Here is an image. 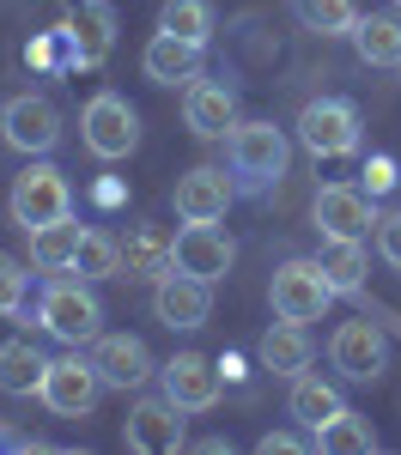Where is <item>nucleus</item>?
<instances>
[{
    "label": "nucleus",
    "instance_id": "f257e3e1",
    "mask_svg": "<svg viewBox=\"0 0 401 455\" xmlns=\"http://www.w3.org/2000/svg\"><path fill=\"white\" fill-rule=\"evenodd\" d=\"M36 322H43L55 340L85 347V340L104 334V304H98L92 280H49V285H43V298H36Z\"/></svg>",
    "mask_w": 401,
    "mask_h": 455
},
{
    "label": "nucleus",
    "instance_id": "f03ea898",
    "mask_svg": "<svg viewBox=\"0 0 401 455\" xmlns=\"http://www.w3.org/2000/svg\"><path fill=\"white\" fill-rule=\"evenodd\" d=\"M79 134H85V152H92V158L116 164V158H128V152L140 146V116H134V104H128V98L98 92L92 104L79 109Z\"/></svg>",
    "mask_w": 401,
    "mask_h": 455
},
{
    "label": "nucleus",
    "instance_id": "7ed1b4c3",
    "mask_svg": "<svg viewBox=\"0 0 401 455\" xmlns=\"http://www.w3.org/2000/svg\"><path fill=\"white\" fill-rule=\"evenodd\" d=\"M6 212L19 231H36V225H55V219H73V188L55 164H31V171L12 182L6 195Z\"/></svg>",
    "mask_w": 401,
    "mask_h": 455
},
{
    "label": "nucleus",
    "instance_id": "20e7f679",
    "mask_svg": "<svg viewBox=\"0 0 401 455\" xmlns=\"http://www.w3.org/2000/svg\"><path fill=\"white\" fill-rule=\"evenodd\" d=\"M268 298H274V315H286V322H323L341 291L328 285L317 261H280L274 280H268Z\"/></svg>",
    "mask_w": 401,
    "mask_h": 455
},
{
    "label": "nucleus",
    "instance_id": "39448f33",
    "mask_svg": "<svg viewBox=\"0 0 401 455\" xmlns=\"http://www.w3.org/2000/svg\"><path fill=\"white\" fill-rule=\"evenodd\" d=\"M98 395H104V377H98V364L92 358H49V377L36 388V401L49 407V413H61V419H85L92 407H98Z\"/></svg>",
    "mask_w": 401,
    "mask_h": 455
},
{
    "label": "nucleus",
    "instance_id": "423d86ee",
    "mask_svg": "<svg viewBox=\"0 0 401 455\" xmlns=\"http://www.w3.org/2000/svg\"><path fill=\"white\" fill-rule=\"evenodd\" d=\"M298 140H304V152H317V158H353V152H359V109L347 104V98H317V104H304Z\"/></svg>",
    "mask_w": 401,
    "mask_h": 455
},
{
    "label": "nucleus",
    "instance_id": "0eeeda50",
    "mask_svg": "<svg viewBox=\"0 0 401 455\" xmlns=\"http://www.w3.org/2000/svg\"><path fill=\"white\" fill-rule=\"evenodd\" d=\"M231 261H237V243L219 231V219H182V231L171 237V267L195 280H225Z\"/></svg>",
    "mask_w": 401,
    "mask_h": 455
},
{
    "label": "nucleus",
    "instance_id": "6e6552de",
    "mask_svg": "<svg viewBox=\"0 0 401 455\" xmlns=\"http://www.w3.org/2000/svg\"><path fill=\"white\" fill-rule=\"evenodd\" d=\"M225 152H231V171L250 176V182H280L286 176V158H292L286 134L274 122H237L225 134Z\"/></svg>",
    "mask_w": 401,
    "mask_h": 455
},
{
    "label": "nucleus",
    "instance_id": "1a4fd4ad",
    "mask_svg": "<svg viewBox=\"0 0 401 455\" xmlns=\"http://www.w3.org/2000/svg\"><path fill=\"white\" fill-rule=\"evenodd\" d=\"M328 364L347 377V383H377L383 377V364H389V340H383V328L359 315V322H341L334 328V340H328Z\"/></svg>",
    "mask_w": 401,
    "mask_h": 455
},
{
    "label": "nucleus",
    "instance_id": "9d476101",
    "mask_svg": "<svg viewBox=\"0 0 401 455\" xmlns=\"http://www.w3.org/2000/svg\"><path fill=\"white\" fill-rule=\"evenodd\" d=\"M0 134H6L12 152L43 158V152L61 146V109L49 104V98H36V92H25V98H12V104L0 109Z\"/></svg>",
    "mask_w": 401,
    "mask_h": 455
},
{
    "label": "nucleus",
    "instance_id": "9b49d317",
    "mask_svg": "<svg viewBox=\"0 0 401 455\" xmlns=\"http://www.w3.org/2000/svg\"><path fill=\"white\" fill-rule=\"evenodd\" d=\"M152 310H158L164 328H201L213 315V280H195V274L171 267V274H158V285H152Z\"/></svg>",
    "mask_w": 401,
    "mask_h": 455
},
{
    "label": "nucleus",
    "instance_id": "f8f14e48",
    "mask_svg": "<svg viewBox=\"0 0 401 455\" xmlns=\"http://www.w3.org/2000/svg\"><path fill=\"white\" fill-rule=\"evenodd\" d=\"M122 443L140 455H177L182 450V407L177 401H134L128 407V425H122Z\"/></svg>",
    "mask_w": 401,
    "mask_h": 455
},
{
    "label": "nucleus",
    "instance_id": "ddd939ff",
    "mask_svg": "<svg viewBox=\"0 0 401 455\" xmlns=\"http://www.w3.org/2000/svg\"><path fill=\"white\" fill-rule=\"evenodd\" d=\"M310 219H317V231H323V237H365V231H377L371 195L353 188V182H328V188H317Z\"/></svg>",
    "mask_w": 401,
    "mask_h": 455
},
{
    "label": "nucleus",
    "instance_id": "4468645a",
    "mask_svg": "<svg viewBox=\"0 0 401 455\" xmlns=\"http://www.w3.org/2000/svg\"><path fill=\"white\" fill-rule=\"evenodd\" d=\"M158 383H164V401H177L182 413L219 407V371L201 358V352H177L171 364H158Z\"/></svg>",
    "mask_w": 401,
    "mask_h": 455
},
{
    "label": "nucleus",
    "instance_id": "2eb2a0df",
    "mask_svg": "<svg viewBox=\"0 0 401 455\" xmlns=\"http://www.w3.org/2000/svg\"><path fill=\"white\" fill-rule=\"evenodd\" d=\"M92 364H98L104 388H140V383L158 377V364H152V352H146L140 334H98Z\"/></svg>",
    "mask_w": 401,
    "mask_h": 455
},
{
    "label": "nucleus",
    "instance_id": "dca6fc26",
    "mask_svg": "<svg viewBox=\"0 0 401 455\" xmlns=\"http://www.w3.org/2000/svg\"><path fill=\"white\" fill-rule=\"evenodd\" d=\"M61 36H68V49H73L79 68H98L109 49H116V12H109L104 0H73Z\"/></svg>",
    "mask_w": 401,
    "mask_h": 455
},
{
    "label": "nucleus",
    "instance_id": "f3484780",
    "mask_svg": "<svg viewBox=\"0 0 401 455\" xmlns=\"http://www.w3.org/2000/svg\"><path fill=\"white\" fill-rule=\"evenodd\" d=\"M182 122H188V134H201V140H225V134L237 128V92L219 85V79H195L188 98H182Z\"/></svg>",
    "mask_w": 401,
    "mask_h": 455
},
{
    "label": "nucleus",
    "instance_id": "a211bd4d",
    "mask_svg": "<svg viewBox=\"0 0 401 455\" xmlns=\"http://www.w3.org/2000/svg\"><path fill=\"white\" fill-rule=\"evenodd\" d=\"M201 49H207V43H188V36L158 31L140 49V68H146L152 85H195V79H201Z\"/></svg>",
    "mask_w": 401,
    "mask_h": 455
},
{
    "label": "nucleus",
    "instance_id": "6ab92c4d",
    "mask_svg": "<svg viewBox=\"0 0 401 455\" xmlns=\"http://www.w3.org/2000/svg\"><path fill=\"white\" fill-rule=\"evenodd\" d=\"M231 195L237 188L219 164H195L188 176H177V219H225Z\"/></svg>",
    "mask_w": 401,
    "mask_h": 455
},
{
    "label": "nucleus",
    "instance_id": "aec40b11",
    "mask_svg": "<svg viewBox=\"0 0 401 455\" xmlns=\"http://www.w3.org/2000/svg\"><path fill=\"white\" fill-rule=\"evenodd\" d=\"M353 49L365 68H401V19L396 12H359Z\"/></svg>",
    "mask_w": 401,
    "mask_h": 455
},
{
    "label": "nucleus",
    "instance_id": "412c9836",
    "mask_svg": "<svg viewBox=\"0 0 401 455\" xmlns=\"http://www.w3.org/2000/svg\"><path fill=\"white\" fill-rule=\"evenodd\" d=\"M310 358H317V347H310L304 322H286V315H280V322L261 334V364H268V371H280V377L310 371Z\"/></svg>",
    "mask_w": 401,
    "mask_h": 455
},
{
    "label": "nucleus",
    "instance_id": "4be33fe9",
    "mask_svg": "<svg viewBox=\"0 0 401 455\" xmlns=\"http://www.w3.org/2000/svg\"><path fill=\"white\" fill-rule=\"evenodd\" d=\"M341 407H347V401H341V388H334V383H323V377H310V371H298V377H292L286 413H292L298 425H304V431H317V425H328L334 413H341Z\"/></svg>",
    "mask_w": 401,
    "mask_h": 455
},
{
    "label": "nucleus",
    "instance_id": "5701e85b",
    "mask_svg": "<svg viewBox=\"0 0 401 455\" xmlns=\"http://www.w3.org/2000/svg\"><path fill=\"white\" fill-rule=\"evenodd\" d=\"M49 377V358L31 347V340H6L0 347V395H19V401H31L36 388Z\"/></svg>",
    "mask_w": 401,
    "mask_h": 455
},
{
    "label": "nucleus",
    "instance_id": "b1692460",
    "mask_svg": "<svg viewBox=\"0 0 401 455\" xmlns=\"http://www.w3.org/2000/svg\"><path fill=\"white\" fill-rule=\"evenodd\" d=\"M310 450H323V455H365V450H377V431H371V419H365V413L341 407L328 425H317V431H310Z\"/></svg>",
    "mask_w": 401,
    "mask_h": 455
},
{
    "label": "nucleus",
    "instance_id": "393cba45",
    "mask_svg": "<svg viewBox=\"0 0 401 455\" xmlns=\"http://www.w3.org/2000/svg\"><path fill=\"white\" fill-rule=\"evenodd\" d=\"M317 267L328 274V285H334L341 298L365 291V243H359V237H323V249H317Z\"/></svg>",
    "mask_w": 401,
    "mask_h": 455
},
{
    "label": "nucleus",
    "instance_id": "a878e982",
    "mask_svg": "<svg viewBox=\"0 0 401 455\" xmlns=\"http://www.w3.org/2000/svg\"><path fill=\"white\" fill-rule=\"evenodd\" d=\"M31 237V261L43 274H73V255H79V225L73 219H55V225H36L25 231Z\"/></svg>",
    "mask_w": 401,
    "mask_h": 455
},
{
    "label": "nucleus",
    "instance_id": "bb28decb",
    "mask_svg": "<svg viewBox=\"0 0 401 455\" xmlns=\"http://www.w3.org/2000/svg\"><path fill=\"white\" fill-rule=\"evenodd\" d=\"M122 274H128V280H158V274H171V237H164L158 225H140V231L122 243Z\"/></svg>",
    "mask_w": 401,
    "mask_h": 455
},
{
    "label": "nucleus",
    "instance_id": "cd10ccee",
    "mask_svg": "<svg viewBox=\"0 0 401 455\" xmlns=\"http://www.w3.org/2000/svg\"><path fill=\"white\" fill-rule=\"evenodd\" d=\"M292 12L317 36H353V25H359V0H292Z\"/></svg>",
    "mask_w": 401,
    "mask_h": 455
},
{
    "label": "nucleus",
    "instance_id": "c85d7f7f",
    "mask_svg": "<svg viewBox=\"0 0 401 455\" xmlns=\"http://www.w3.org/2000/svg\"><path fill=\"white\" fill-rule=\"evenodd\" d=\"M73 274H79V280H116V274H122V243L104 237V231H79Z\"/></svg>",
    "mask_w": 401,
    "mask_h": 455
},
{
    "label": "nucleus",
    "instance_id": "c756f323",
    "mask_svg": "<svg viewBox=\"0 0 401 455\" xmlns=\"http://www.w3.org/2000/svg\"><path fill=\"white\" fill-rule=\"evenodd\" d=\"M158 31L188 36V43H207V36H213V6H207V0H164Z\"/></svg>",
    "mask_w": 401,
    "mask_h": 455
},
{
    "label": "nucleus",
    "instance_id": "7c9ffc66",
    "mask_svg": "<svg viewBox=\"0 0 401 455\" xmlns=\"http://www.w3.org/2000/svg\"><path fill=\"white\" fill-rule=\"evenodd\" d=\"M25 285H31L25 261L0 249V315H19V310H25Z\"/></svg>",
    "mask_w": 401,
    "mask_h": 455
},
{
    "label": "nucleus",
    "instance_id": "2f4dec72",
    "mask_svg": "<svg viewBox=\"0 0 401 455\" xmlns=\"http://www.w3.org/2000/svg\"><path fill=\"white\" fill-rule=\"evenodd\" d=\"M377 255H383L389 267H401V212H383V219H377Z\"/></svg>",
    "mask_w": 401,
    "mask_h": 455
},
{
    "label": "nucleus",
    "instance_id": "473e14b6",
    "mask_svg": "<svg viewBox=\"0 0 401 455\" xmlns=\"http://www.w3.org/2000/svg\"><path fill=\"white\" fill-rule=\"evenodd\" d=\"M298 450H310V431L298 437V431H268L261 437V455H298Z\"/></svg>",
    "mask_w": 401,
    "mask_h": 455
},
{
    "label": "nucleus",
    "instance_id": "72a5a7b5",
    "mask_svg": "<svg viewBox=\"0 0 401 455\" xmlns=\"http://www.w3.org/2000/svg\"><path fill=\"white\" fill-rule=\"evenodd\" d=\"M371 195H389V182H396V164H389V158H377V164H371Z\"/></svg>",
    "mask_w": 401,
    "mask_h": 455
},
{
    "label": "nucleus",
    "instance_id": "f704fd0d",
    "mask_svg": "<svg viewBox=\"0 0 401 455\" xmlns=\"http://www.w3.org/2000/svg\"><path fill=\"white\" fill-rule=\"evenodd\" d=\"M396 12H401V0H396Z\"/></svg>",
    "mask_w": 401,
    "mask_h": 455
}]
</instances>
